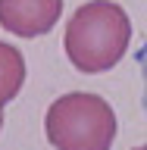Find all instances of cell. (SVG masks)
Listing matches in <instances>:
<instances>
[{
	"label": "cell",
	"mask_w": 147,
	"mask_h": 150,
	"mask_svg": "<svg viewBox=\"0 0 147 150\" xmlns=\"http://www.w3.org/2000/svg\"><path fill=\"white\" fill-rule=\"evenodd\" d=\"M63 0H0V25L16 38H41L60 22Z\"/></svg>",
	"instance_id": "cell-3"
},
{
	"label": "cell",
	"mask_w": 147,
	"mask_h": 150,
	"mask_svg": "<svg viewBox=\"0 0 147 150\" xmlns=\"http://www.w3.org/2000/svg\"><path fill=\"white\" fill-rule=\"evenodd\" d=\"M135 150H147V144H141V147H135Z\"/></svg>",
	"instance_id": "cell-7"
},
{
	"label": "cell",
	"mask_w": 147,
	"mask_h": 150,
	"mask_svg": "<svg viewBox=\"0 0 147 150\" xmlns=\"http://www.w3.org/2000/svg\"><path fill=\"white\" fill-rule=\"evenodd\" d=\"M135 63H138L141 81H144V110H147V41L141 44V50H135Z\"/></svg>",
	"instance_id": "cell-5"
},
{
	"label": "cell",
	"mask_w": 147,
	"mask_h": 150,
	"mask_svg": "<svg viewBox=\"0 0 147 150\" xmlns=\"http://www.w3.org/2000/svg\"><path fill=\"white\" fill-rule=\"evenodd\" d=\"M44 134L53 150H110L116 141V112L100 94L72 91L47 106Z\"/></svg>",
	"instance_id": "cell-2"
},
{
	"label": "cell",
	"mask_w": 147,
	"mask_h": 150,
	"mask_svg": "<svg viewBox=\"0 0 147 150\" xmlns=\"http://www.w3.org/2000/svg\"><path fill=\"white\" fill-rule=\"evenodd\" d=\"M131 41V19L113 0H88L72 13L63 35L69 63L82 75L107 72L119 63Z\"/></svg>",
	"instance_id": "cell-1"
},
{
	"label": "cell",
	"mask_w": 147,
	"mask_h": 150,
	"mask_svg": "<svg viewBox=\"0 0 147 150\" xmlns=\"http://www.w3.org/2000/svg\"><path fill=\"white\" fill-rule=\"evenodd\" d=\"M22 84H25V56L13 44L0 41V110L9 100H16Z\"/></svg>",
	"instance_id": "cell-4"
},
{
	"label": "cell",
	"mask_w": 147,
	"mask_h": 150,
	"mask_svg": "<svg viewBox=\"0 0 147 150\" xmlns=\"http://www.w3.org/2000/svg\"><path fill=\"white\" fill-rule=\"evenodd\" d=\"M0 128H3V110H0Z\"/></svg>",
	"instance_id": "cell-6"
}]
</instances>
